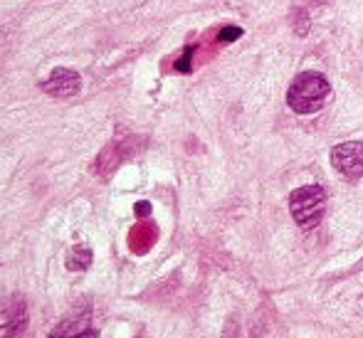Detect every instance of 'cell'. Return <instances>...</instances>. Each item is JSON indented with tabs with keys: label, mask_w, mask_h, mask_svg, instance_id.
Returning <instances> with one entry per match:
<instances>
[{
	"label": "cell",
	"mask_w": 363,
	"mask_h": 338,
	"mask_svg": "<svg viewBox=\"0 0 363 338\" xmlns=\"http://www.w3.org/2000/svg\"><path fill=\"white\" fill-rule=\"evenodd\" d=\"M331 94V86L324 74L319 72H301L294 81H291L287 91V104L296 114H314L326 104Z\"/></svg>",
	"instance_id": "obj_1"
},
{
	"label": "cell",
	"mask_w": 363,
	"mask_h": 338,
	"mask_svg": "<svg viewBox=\"0 0 363 338\" xmlns=\"http://www.w3.org/2000/svg\"><path fill=\"white\" fill-rule=\"evenodd\" d=\"M324 205H326V193L321 186H304L299 191L291 193L289 198V210L291 218L299 227H316L319 220L324 218Z\"/></svg>",
	"instance_id": "obj_2"
},
{
	"label": "cell",
	"mask_w": 363,
	"mask_h": 338,
	"mask_svg": "<svg viewBox=\"0 0 363 338\" xmlns=\"http://www.w3.org/2000/svg\"><path fill=\"white\" fill-rule=\"evenodd\" d=\"M331 163L334 168L349 181L363 178V143L361 141H346L331 148Z\"/></svg>",
	"instance_id": "obj_3"
},
{
	"label": "cell",
	"mask_w": 363,
	"mask_h": 338,
	"mask_svg": "<svg viewBox=\"0 0 363 338\" xmlns=\"http://www.w3.org/2000/svg\"><path fill=\"white\" fill-rule=\"evenodd\" d=\"M28 326V309L20 296L0 301V338H20Z\"/></svg>",
	"instance_id": "obj_4"
},
{
	"label": "cell",
	"mask_w": 363,
	"mask_h": 338,
	"mask_svg": "<svg viewBox=\"0 0 363 338\" xmlns=\"http://www.w3.org/2000/svg\"><path fill=\"white\" fill-rule=\"evenodd\" d=\"M82 89V77L74 69L57 67L50 72V77L43 81V91L50 96H57V99H67V96L79 94Z\"/></svg>",
	"instance_id": "obj_5"
},
{
	"label": "cell",
	"mask_w": 363,
	"mask_h": 338,
	"mask_svg": "<svg viewBox=\"0 0 363 338\" xmlns=\"http://www.w3.org/2000/svg\"><path fill=\"white\" fill-rule=\"evenodd\" d=\"M89 262H91V252L86 247H74L72 252H69V257H67V267L77 269V271L86 269V267H89Z\"/></svg>",
	"instance_id": "obj_6"
},
{
	"label": "cell",
	"mask_w": 363,
	"mask_h": 338,
	"mask_svg": "<svg viewBox=\"0 0 363 338\" xmlns=\"http://www.w3.org/2000/svg\"><path fill=\"white\" fill-rule=\"evenodd\" d=\"M50 338H96V334L91 329H84V331H79V334H72L67 326H60L57 334H52Z\"/></svg>",
	"instance_id": "obj_7"
},
{
	"label": "cell",
	"mask_w": 363,
	"mask_h": 338,
	"mask_svg": "<svg viewBox=\"0 0 363 338\" xmlns=\"http://www.w3.org/2000/svg\"><path fill=\"white\" fill-rule=\"evenodd\" d=\"M242 38V28H223L218 35L220 43H235V40Z\"/></svg>",
	"instance_id": "obj_8"
},
{
	"label": "cell",
	"mask_w": 363,
	"mask_h": 338,
	"mask_svg": "<svg viewBox=\"0 0 363 338\" xmlns=\"http://www.w3.org/2000/svg\"><path fill=\"white\" fill-rule=\"evenodd\" d=\"M193 50H196V47H188L186 52H183V57L176 62V69H178V72H183V74H188V72H191V57H193Z\"/></svg>",
	"instance_id": "obj_9"
}]
</instances>
